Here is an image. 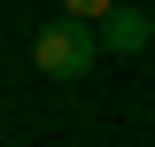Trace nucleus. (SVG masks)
<instances>
[{
  "label": "nucleus",
  "instance_id": "obj_1",
  "mask_svg": "<svg viewBox=\"0 0 155 147\" xmlns=\"http://www.w3.org/2000/svg\"><path fill=\"white\" fill-rule=\"evenodd\" d=\"M93 54H101V23H78V16L39 23V39H31V62L47 77H62V85H78V77L93 70Z\"/></svg>",
  "mask_w": 155,
  "mask_h": 147
},
{
  "label": "nucleus",
  "instance_id": "obj_2",
  "mask_svg": "<svg viewBox=\"0 0 155 147\" xmlns=\"http://www.w3.org/2000/svg\"><path fill=\"white\" fill-rule=\"evenodd\" d=\"M147 39H155L147 8H109L101 16V47H116V54H147Z\"/></svg>",
  "mask_w": 155,
  "mask_h": 147
},
{
  "label": "nucleus",
  "instance_id": "obj_3",
  "mask_svg": "<svg viewBox=\"0 0 155 147\" xmlns=\"http://www.w3.org/2000/svg\"><path fill=\"white\" fill-rule=\"evenodd\" d=\"M109 8H124V0H62V16H78V23H101Z\"/></svg>",
  "mask_w": 155,
  "mask_h": 147
}]
</instances>
